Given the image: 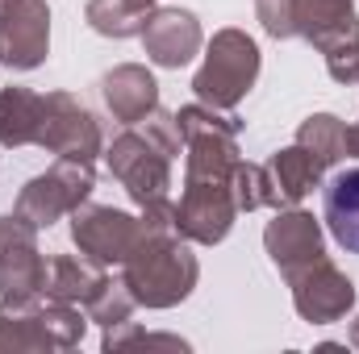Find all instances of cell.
Segmentation results:
<instances>
[{"mask_svg": "<svg viewBox=\"0 0 359 354\" xmlns=\"http://www.w3.org/2000/svg\"><path fill=\"white\" fill-rule=\"evenodd\" d=\"M176 121L184 129V196L176 204L180 238L196 246H217L238 217L230 176H234V163L243 159L238 155L243 121L201 100L184 104Z\"/></svg>", "mask_w": 359, "mask_h": 354, "instance_id": "obj_1", "label": "cell"}, {"mask_svg": "<svg viewBox=\"0 0 359 354\" xmlns=\"http://www.w3.org/2000/svg\"><path fill=\"white\" fill-rule=\"evenodd\" d=\"M201 279V263L180 234H147L121 263V283L142 309H176Z\"/></svg>", "mask_w": 359, "mask_h": 354, "instance_id": "obj_2", "label": "cell"}, {"mask_svg": "<svg viewBox=\"0 0 359 354\" xmlns=\"http://www.w3.org/2000/svg\"><path fill=\"white\" fill-rule=\"evenodd\" d=\"M259 80V46L251 34L243 29H217L209 50H205V63L201 71L192 76V92L201 104H213V108H234L247 92L255 88Z\"/></svg>", "mask_w": 359, "mask_h": 354, "instance_id": "obj_3", "label": "cell"}, {"mask_svg": "<svg viewBox=\"0 0 359 354\" xmlns=\"http://www.w3.org/2000/svg\"><path fill=\"white\" fill-rule=\"evenodd\" d=\"M46 296V259L38 250V225L8 213L0 217V309H34Z\"/></svg>", "mask_w": 359, "mask_h": 354, "instance_id": "obj_4", "label": "cell"}, {"mask_svg": "<svg viewBox=\"0 0 359 354\" xmlns=\"http://www.w3.org/2000/svg\"><path fill=\"white\" fill-rule=\"evenodd\" d=\"M92 187H96L92 163H84V159H59L50 171L34 176L21 187L13 213L25 217V221L38 225V229H50L59 217H72V213L88 200Z\"/></svg>", "mask_w": 359, "mask_h": 354, "instance_id": "obj_5", "label": "cell"}, {"mask_svg": "<svg viewBox=\"0 0 359 354\" xmlns=\"http://www.w3.org/2000/svg\"><path fill=\"white\" fill-rule=\"evenodd\" d=\"M104 163H109V176L130 192V200L138 208L159 200V196H168V187H172V155L147 129L142 134L138 129L117 134L113 146L104 150Z\"/></svg>", "mask_w": 359, "mask_h": 354, "instance_id": "obj_6", "label": "cell"}, {"mask_svg": "<svg viewBox=\"0 0 359 354\" xmlns=\"http://www.w3.org/2000/svg\"><path fill=\"white\" fill-rule=\"evenodd\" d=\"M142 238V221L109 208V204H80L72 213V242L80 246V255H88L92 263L100 267H121L130 259V250Z\"/></svg>", "mask_w": 359, "mask_h": 354, "instance_id": "obj_7", "label": "cell"}, {"mask_svg": "<svg viewBox=\"0 0 359 354\" xmlns=\"http://www.w3.org/2000/svg\"><path fill=\"white\" fill-rule=\"evenodd\" d=\"M38 146L50 150V155H59V159H84V163H92L104 142H100L96 117H92L72 92H46L42 96Z\"/></svg>", "mask_w": 359, "mask_h": 354, "instance_id": "obj_8", "label": "cell"}, {"mask_svg": "<svg viewBox=\"0 0 359 354\" xmlns=\"http://www.w3.org/2000/svg\"><path fill=\"white\" fill-rule=\"evenodd\" d=\"M50 55V8L46 0H4L0 8V63L34 71Z\"/></svg>", "mask_w": 359, "mask_h": 354, "instance_id": "obj_9", "label": "cell"}, {"mask_svg": "<svg viewBox=\"0 0 359 354\" xmlns=\"http://www.w3.org/2000/svg\"><path fill=\"white\" fill-rule=\"evenodd\" d=\"M288 288H292V304H297L301 321H309V325H334L355 304V283L330 259H318L313 267H305L297 279H288Z\"/></svg>", "mask_w": 359, "mask_h": 354, "instance_id": "obj_10", "label": "cell"}, {"mask_svg": "<svg viewBox=\"0 0 359 354\" xmlns=\"http://www.w3.org/2000/svg\"><path fill=\"white\" fill-rule=\"evenodd\" d=\"M264 250L268 259L280 267L284 279H297L305 267H313L318 259H326V242H322V225L313 221V213L305 208H280L276 221H268L264 229Z\"/></svg>", "mask_w": 359, "mask_h": 354, "instance_id": "obj_11", "label": "cell"}, {"mask_svg": "<svg viewBox=\"0 0 359 354\" xmlns=\"http://www.w3.org/2000/svg\"><path fill=\"white\" fill-rule=\"evenodd\" d=\"M288 4H292V34H301L322 55L343 42H359L355 0H288Z\"/></svg>", "mask_w": 359, "mask_h": 354, "instance_id": "obj_12", "label": "cell"}, {"mask_svg": "<svg viewBox=\"0 0 359 354\" xmlns=\"http://www.w3.org/2000/svg\"><path fill=\"white\" fill-rule=\"evenodd\" d=\"M201 21L188 8H155L147 29H142V46L147 59L155 67H184L196 50H201Z\"/></svg>", "mask_w": 359, "mask_h": 354, "instance_id": "obj_13", "label": "cell"}, {"mask_svg": "<svg viewBox=\"0 0 359 354\" xmlns=\"http://www.w3.org/2000/svg\"><path fill=\"white\" fill-rule=\"evenodd\" d=\"M100 96L121 125H138L159 108V84L142 63H121L100 80Z\"/></svg>", "mask_w": 359, "mask_h": 354, "instance_id": "obj_14", "label": "cell"}, {"mask_svg": "<svg viewBox=\"0 0 359 354\" xmlns=\"http://www.w3.org/2000/svg\"><path fill=\"white\" fill-rule=\"evenodd\" d=\"M104 288H109V275H104L100 263H92L88 255H55V259H46V296L50 300H67V304L88 309Z\"/></svg>", "mask_w": 359, "mask_h": 354, "instance_id": "obj_15", "label": "cell"}, {"mask_svg": "<svg viewBox=\"0 0 359 354\" xmlns=\"http://www.w3.org/2000/svg\"><path fill=\"white\" fill-rule=\"evenodd\" d=\"M322 217H326V229L330 238L359 255V167H347L326 183L322 192Z\"/></svg>", "mask_w": 359, "mask_h": 354, "instance_id": "obj_16", "label": "cell"}, {"mask_svg": "<svg viewBox=\"0 0 359 354\" xmlns=\"http://www.w3.org/2000/svg\"><path fill=\"white\" fill-rule=\"evenodd\" d=\"M322 163L305 150V146H284V150H276L268 163V176H271V187H276V200H280V208H292V204H301L318 183H322Z\"/></svg>", "mask_w": 359, "mask_h": 354, "instance_id": "obj_17", "label": "cell"}, {"mask_svg": "<svg viewBox=\"0 0 359 354\" xmlns=\"http://www.w3.org/2000/svg\"><path fill=\"white\" fill-rule=\"evenodd\" d=\"M42 129V92L0 88V146H38Z\"/></svg>", "mask_w": 359, "mask_h": 354, "instance_id": "obj_18", "label": "cell"}, {"mask_svg": "<svg viewBox=\"0 0 359 354\" xmlns=\"http://www.w3.org/2000/svg\"><path fill=\"white\" fill-rule=\"evenodd\" d=\"M155 0H88L84 21L104 38H134L147 29Z\"/></svg>", "mask_w": 359, "mask_h": 354, "instance_id": "obj_19", "label": "cell"}, {"mask_svg": "<svg viewBox=\"0 0 359 354\" xmlns=\"http://www.w3.org/2000/svg\"><path fill=\"white\" fill-rule=\"evenodd\" d=\"M38 351H55L46 325L38 321L34 309H0V354H38Z\"/></svg>", "mask_w": 359, "mask_h": 354, "instance_id": "obj_20", "label": "cell"}, {"mask_svg": "<svg viewBox=\"0 0 359 354\" xmlns=\"http://www.w3.org/2000/svg\"><path fill=\"white\" fill-rule=\"evenodd\" d=\"M343 134H347V125H343L334 113H313V117L301 121V129H297V146H305L322 167H334V163L347 155Z\"/></svg>", "mask_w": 359, "mask_h": 354, "instance_id": "obj_21", "label": "cell"}, {"mask_svg": "<svg viewBox=\"0 0 359 354\" xmlns=\"http://www.w3.org/2000/svg\"><path fill=\"white\" fill-rule=\"evenodd\" d=\"M34 313H38V321L46 325L55 351H72V346H80V338H84V330H88L80 304H67V300H50V296H42V300L34 304Z\"/></svg>", "mask_w": 359, "mask_h": 354, "instance_id": "obj_22", "label": "cell"}, {"mask_svg": "<svg viewBox=\"0 0 359 354\" xmlns=\"http://www.w3.org/2000/svg\"><path fill=\"white\" fill-rule=\"evenodd\" d=\"M230 187H234V204H238V213H255V208H280L268 167H259V163H247V159H238V163H234V176H230Z\"/></svg>", "mask_w": 359, "mask_h": 354, "instance_id": "obj_23", "label": "cell"}, {"mask_svg": "<svg viewBox=\"0 0 359 354\" xmlns=\"http://www.w3.org/2000/svg\"><path fill=\"white\" fill-rule=\"evenodd\" d=\"M109 354L117 351H151V346H159V351H188V342L176 338V334H147V330H138L134 321H121V325H113V330H104V342H100Z\"/></svg>", "mask_w": 359, "mask_h": 354, "instance_id": "obj_24", "label": "cell"}, {"mask_svg": "<svg viewBox=\"0 0 359 354\" xmlns=\"http://www.w3.org/2000/svg\"><path fill=\"white\" fill-rule=\"evenodd\" d=\"M130 313H134V296L126 292V283H109L88 304V321H96L100 330H113V325L130 321Z\"/></svg>", "mask_w": 359, "mask_h": 354, "instance_id": "obj_25", "label": "cell"}, {"mask_svg": "<svg viewBox=\"0 0 359 354\" xmlns=\"http://www.w3.org/2000/svg\"><path fill=\"white\" fill-rule=\"evenodd\" d=\"M142 125H147V134H151V138H155V142H159V146H163L172 159L184 150V129H180L176 113H168V108H155V113H151Z\"/></svg>", "mask_w": 359, "mask_h": 354, "instance_id": "obj_26", "label": "cell"}, {"mask_svg": "<svg viewBox=\"0 0 359 354\" xmlns=\"http://www.w3.org/2000/svg\"><path fill=\"white\" fill-rule=\"evenodd\" d=\"M326 71L334 84H359V42H343L326 50Z\"/></svg>", "mask_w": 359, "mask_h": 354, "instance_id": "obj_27", "label": "cell"}, {"mask_svg": "<svg viewBox=\"0 0 359 354\" xmlns=\"http://www.w3.org/2000/svg\"><path fill=\"white\" fill-rule=\"evenodd\" d=\"M255 13L271 38H292V4L288 0H255Z\"/></svg>", "mask_w": 359, "mask_h": 354, "instance_id": "obj_28", "label": "cell"}, {"mask_svg": "<svg viewBox=\"0 0 359 354\" xmlns=\"http://www.w3.org/2000/svg\"><path fill=\"white\" fill-rule=\"evenodd\" d=\"M343 146H347V159H359V121H355V125H347Z\"/></svg>", "mask_w": 359, "mask_h": 354, "instance_id": "obj_29", "label": "cell"}, {"mask_svg": "<svg viewBox=\"0 0 359 354\" xmlns=\"http://www.w3.org/2000/svg\"><path fill=\"white\" fill-rule=\"evenodd\" d=\"M351 346L359 351V317H355V325H351Z\"/></svg>", "mask_w": 359, "mask_h": 354, "instance_id": "obj_30", "label": "cell"}, {"mask_svg": "<svg viewBox=\"0 0 359 354\" xmlns=\"http://www.w3.org/2000/svg\"><path fill=\"white\" fill-rule=\"evenodd\" d=\"M0 8H4V0H0Z\"/></svg>", "mask_w": 359, "mask_h": 354, "instance_id": "obj_31", "label": "cell"}]
</instances>
